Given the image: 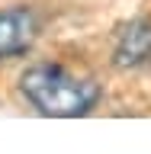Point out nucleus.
Instances as JSON below:
<instances>
[{"label":"nucleus","instance_id":"nucleus-2","mask_svg":"<svg viewBox=\"0 0 151 154\" xmlns=\"http://www.w3.org/2000/svg\"><path fill=\"white\" fill-rule=\"evenodd\" d=\"M39 35V19L29 7L0 10V58L26 55Z\"/></svg>","mask_w":151,"mask_h":154},{"label":"nucleus","instance_id":"nucleus-1","mask_svg":"<svg viewBox=\"0 0 151 154\" xmlns=\"http://www.w3.org/2000/svg\"><path fill=\"white\" fill-rule=\"evenodd\" d=\"M19 93L39 116L52 119H77L100 103V84L61 64H36L23 71Z\"/></svg>","mask_w":151,"mask_h":154},{"label":"nucleus","instance_id":"nucleus-3","mask_svg":"<svg viewBox=\"0 0 151 154\" xmlns=\"http://www.w3.org/2000/svg\"><path fill=\"white\" fill-rule=\"evenodd\" d=\"M116 64L122 67H142L151 64V23L138 19L119 32L116 38Z\"/></svg>","mask_w":151,"mask_h":154}]
</instances>
